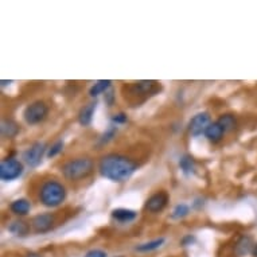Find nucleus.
<instances>
[{
    "label": "nucleus",
    "instance_id": "16",
    "mask_svg": "<svg viewBox=\"0 0 257 257\" xmlns=\"http://www.w3.org/2000/svg\"><path fill=\"white\" fill-rule=\"evenodd\" d=\"M10 209L13 211L14 214L19 215V217H23V215H27L31 210V203L25 198L15 199L11 205H10Z\"/></svg>",
    "mask_w": 257,
    "mask_h": 257
},
{
    "label": "nucleus",
    "instance_id": "24",
    "mask_svg": "<svg viewBox=\"0 0 257 257\" xmlns=\"http://www.w3.org/2000/svg\"><path fill=\"white\" fill-rule=\"evenodd\" d=\"M63 150V140H57L54 144H51L50 147L47 148V158H54L59 154V152H62Z\"/></svg>",
    "mask_w": 257,
    "mask_h": 257
},
{
    "label": "nucleus",
    "instance_id": "12",
    "mask_svg": "<svg viewBox=\"0 0 257 257\" xmlns=\"http://www.w3.org/2000/svg\"><path fill=\"white\" fill-rule=\"evenodd\" d=\"M97 108V102L93 101L89 102L88 105H85L82 109L80 110L78 113V122H80L82 126L90 125V122L93 120V116H94V110Z\"/></svg>",
    "mask_w": 257,
    "mask_h": 257
},
{
    "label": "nucleus",
    "instance_id": "6",
    "mask_svg": "<svg viewBox=\"0 0 257 257\" xmlns=\"http://www.w3.org/2000/svg\"><path fill=\"white\" fill-rule=\"evenodd\" d=\"M46 152V144L43 142H35L30 146L25 152H23V159L26 165L30 167H37L41 165L43 159V155Z\"/></svg>",
    "mask_w": 257,
    "mask_h": 257
},
{
    "label": "nucleus",
    "instance_id": "17",
    "mask_svg": "<svg viewBox=\"0 0 257 257\" xmlns=\"http://www.w3.org/2000/svg\"><path fill=\"white\" fill-rule=\"evenodd\" d=\"M165 241H166L165 237H159V238H155V240L147 241V242H143V244L136 245L135 250L140 253L154 252V250H156V249H159L160 246H163Z\"/></svg>",
    "mask_w": 257,
    "mask_h": 257
},
{
    "label": "nucleus",
    "instance_id": "3",
    "mask_svg": "<svg viewBox=\"0 0 257 257\" xmlns=\"http://www.w3.org/2000/svg\"><path fill=\"white\" fill-rule=\"evenodd\" d=\"M68 191L58 181H46L39 189V201L43 206L57 207L66 199Z\"/></svg>",
    "mask_w": 257,
    "mask_h": 257
},
{
    "label": "nucleus",
    "instance_id": "30",
    "mask_svg": "<svg viewBox=\"0 0 257 257\" xmlns=\"http://www.w3.org/2000/svg\"><path fill=\"white\" fill-rule=\"evenodd\" d=\"M118 257H122V256H118Z\"/></svg>",
    "mask_w": 257,
    "mask_h": 257
},
{
    "label": "nucleus",
    "instance_id": "9",
    "mask_svg": "<svg viewBox=\"0 0 257 257\" xmlns=\"http://www.w3.org/2000/svg\"><path fill=\"white\" fill-rule=\"evenodd\" d=\"M170 201L169 194L166 191H158L155 194H152L150 198L146 201V209L150 213H159L167 206Z\"/></svg>",
    "mask_w": 257,
    "mask_h": 257
},
{
    "label": "nucleus",
    "instance_id": "11",
    "mask_svg": "<svg viewBox=\"0 0 257 257\" xmlns=\"http://www.w3.org/2000/svg\"><path fill=\"white\" fill-rule=\"evenodd\" d=\"M132 93L134 94H147V96H151V94H155L158 90L160 89L159 84L156 81H139V82H135V84L131 86Z\"/></svg>",
    "mask_w": 257,
    "mask_h": 257
},
{
    "label": "nucleus",
    "instance_id": "23",
    "mask_svg": "<svg viewBox=\"0 0 257 257\" xmlns=\"http://www.w3.org/2000/svg\"><path fill=\"white\" fill-rule=\"evenodd\" d=\"M116 132H117V126L116 125H110L108 130H106L104 134L101 135V138L98 139V144L100 146H104V144H108L110 140L113 139L114 136H116Z\"/></svg>",
    "mask_w": 257,
    "mask_h": 257
},
{
    "label": "nucleus",
    "instance_id": "26",
    "mask_svg": "<svg viewBox=\"0 0 257 257\" xmlns=\"http://www.w3.org/2000/svg\"><path fill=\"white\" fill-rule=\"evenodd\" d=\"M112 121H113L114 124H125V122L128 121V117H126L125 113L120 112V113L112 116Z\"/></svg>",
    "mask_w": 257,
    "mask_h": 257
},
{
    "label": "nucleus",
    "instance_id": "27",
    "mask_svg": "<svg viewBox=\"0 0 257 257\" xmlns=\"http://www.w3.org/2000/svg\"><path fill=\"white\" fill-rule=\"evenodd\" d=\"M113 100H114V92L112 90V88H110L105 92V101L108 105L112 106V104H113Z\"/></svg>",
    "mask_w": 257,
    "mask_h": 257
},
{
    "label": "nucleus",
    "instance_id": "21",
    "mask_svg": "<svg viewBox=\"0 0 257 257\" xmlns=\"http://www.w3.org/2000/svg\"><path fill=\"white\" fill-rule=\"evenodd\" d=\"M179 167H181L182 173L185 174V175H191L195 170L194 159L189 155H183L179 159Z\"/></svg>",
    "mask_w": 257,
    "mask_h": 257
},
{
    "label": "nucleus",
    "instance_id": "1",
    "mask_svg": "<svg viewBox=\"0 0 257 257\" xmlns=\"http://www.w3.org/2000/svg\"><path fill=\"white\" fill-rule=\"evenodd\" d=\"M98 170L102 177L112 182H125L138 170L136 162L120 154H109L102 156Z\"/></svg>",
    "mask_w": 257,
    "mask_h": 257
},
{
    "label": "nucleus",
    "instance_id": "19",
    "mask_svg": "<svg viewBox=\"0 0 257 257\" xmlns=\"http://www.w3.org/2000/svg\"><path fill=\"white\" fill-rule=\"evenodd\" d=\"M221 128L223 130V132H230L233 131L234 128L237 126V121H236V117L233 116V114H222V116H219V118L217 120Z\"/></svg>",
    "mask_w": 257,
    "mask_h": 257
},
{
    "label": "nucleus",
    "instance_id": "13",
    "mask_svg": "<svg viewBox=\"0 0 257 257\" xmlns=\"http://www.w3.org/2000/svg\"><path fill=\"white\" fill-rule=\"evenodd\" d=\"M9 232L15 237H26L30 234V225L22 219H17L9 225Z\"/></svg>",
    "mask_w": 257,
    "mask_h": 257
},
{
    "label": "nucleus",
    "instance_id": "18",
    "mask_svg": "<svg viewBox=\"0 0 257 257\" xmlns=\"http://www.w3.org/2000/svg\"><path fill=\"white\" fill-rule=\"evenodd\" d=\"M19 131H21V128L13 120H3L2 121V135H3V138L13 139L19 134Z\"/></svg>",
    "mask_w": 257,
    "mask_h": 257
},
{
    "label": "nucleus",
    "instance_id": "7",
    "mask_svg": "<svg viewBox=\"0 0 257 257\" xmlns=\"http://www.w3.org/2000/svg\"><path fill=\"white\" fill-rule=\"evenodd\" d=\"M210 116L206 112H201V113H197L194 117L191 118L189 122V131L193 136H201L202 134H205L207 130V126L210 125Z\"/></svg>",
    "mask_w": 257,
    "mask_h": 257
},
{
    "label": "nucleus",
    "instance_id": "4",
    "mask_svg": "<svg viewBox=\"0 0 257 257\" xmlns=\"http://www.w3.org/2000/svg\"><path fill=\"white\" fill-rule=\"evenodd\" d=\"M47 114H49V106L45 101H34L30 105L26 106L25 112H23V118L25 121L30 125H37L43 120H46Z\"/></svg>",
    "mask_w": 257,
    "mask_h": 257
},
{
    "label": "nucleus",
    "instance_id": "25",
    "mask_svg": "<svg viewBox=\"0 0 257 257\" xmlns=\"http://www.w3.org/2000/svg\"><path fill=\"white\" fill-rule=\"evenodd\" d=\"M84 257H106V252L102 249H92L85 253Z\"/></svg>",
    "mask_w": 257,
    "mask_h": 257
},
{
    "label": "nucleus",
    "instance_id": "8",
    "mask_svg": "<svg viewBox=\"0 0 257 257\" xmlns=\"http://www.w3.org/2000/svg\"><path fill=\"white\" fill-rule=\"evenodd\" d=\"M55 217L51 213H43V214L35 215L31 221V226L37 233H47L54 228Z\"/></svg>",
    "mask_w": 257,
    "mask_h": 257
},
{
    "label": "nucleus",
    "instance_id": "15",
    "mask_svg": "<svg viewBox=\"0 0 257 257\" xmlns=\"http://www.w3.org/2000/svg\"><path fill=\"white\" fill-rule=\"evenodd\" d=\"M223 130L221 128V125H219L218 122H211L210 125L207 126L206 132H205V136H206V139L209 140V142H211V143H218V142H221L223 138Z\"/></svg>",
    "mask_w": 257,
    "mask_h": 257
},
{
    "label": "nucleus",
    "instance_id": "10",
    "mask_svg": "<svg viewBox=\"0 0 257 257\" xmlns=\"http://www.w3.org/2000/svg\"><path fill=\"white\" fill-rule=\"evenodd\" d=\"M254 241H253L252 236H248V234H244L241 236L238 240H237L236 245H234V254L237 257H244L246 254H252L253 248H254Z\"/></svg>",
    "mask_w": 257,
    "mask_h": 257
},
{
    "label": "nucleus",
    "instance_id": "14",
    "mask_svg": "<svg viewBox=\"0 0 257 257\" xmlns=\"http://www.w3.org/2000/svg\"><path fill=\"white\" fill-rule=\"evenodd\" d=\"M112 217L118 222H131L138 217V211L131 210V209H124V207H118L112 210Z\"/></svg>",
    "mask_w": 257,
    "mask_h": 257
},
{
    "label": "nucleus",
    "instance_id": "29",
    "mask_svg": "<svg viewBox=\"0 0 257 257\" xmlns=\"http://www.w3.org/2000/svg\"><path fill=\"white\" fill-rule=\"evenodd\" d=\"M252 256H253V257H257V242H256V245H254V248H253Z\"/></svg>",
    "mask_w": 257,
    "mask_h": 257
},
{
    "label": "nucleus",
    "instance_id": "2",
    "mask_svg": "<svg viewBox=\"0 0 257 257\" xmlns=\"http://www.w3.org/2000/svg\"><path fill=\"white\" fill-rule=\"evenodd\" d=\"M93 170H94L93 160L88 156H82V158L68 160L62 166L61 171L68 181H82L93 173Z\"/></svg>",
    "mask_w": 257,
    "mask_h": 257
},
{
    "label": "nucleus",
    "instance_id": "28",
    "mask_svg": "<svg viewBox=\"0 0 257 257\" xmlns=\"http://www.w3.org/2000/svg\"><path fill=\"white\" fill-rule=\"evenodd\" d=\"M194 242H195V237L191 236V234H187V236H185L181 240V244L183 245V246H189V245L194 244Z\"/></svg>",
    "mask_w": 257,
    "mask_h": 257
},
{
    "label": "nucleus",
    "instance_id": "5",
    "mask_svg": "<svg viewBox=\"0 0 257 257\" xmlns=\"http://www.w3.org/2000/svg\"><path fill=\"white\" fill-rule=\"evenodd\" d=\"M23 171H25L23 163L14 158H7L0 165V178L5 182H11L21 178Z\"/></svg>",
    "mask_w": 257,
    "mask_h": 257
},
{
    "label": "nucleus",
    "instance_id": "20",
    "mask_svg": "<svg viewBox=\"0 0 257 257\" xmlns=\"http://www.w3.org/2000/svg\"><path fill=\"white\" fill-rule=\"evenodd\" d=\"M110 85H112V82L109 80H98L92 88L89 89V94L92 97H97L102 93H105L108 89H110Z\"/></svg>",
    "mask_w": 257,
    "mask_h": 257
},
{
    "label": "nucleus",
    "instance_id": "22",
    "mask_svg": "<svg viewBox=\"0 0 257 257\" xmlns=\"http://www.w3.org/2000/svg\"><path fill=\"white\" fill-rule=\"evenodd\" d=\"M190 213V207L189 205H186V203H179L177 206L174 207L173 213H171V218L173 219H181L183 217Z\"/></svg>",
    "mask_w": 257,
    "mask_h": 257
}]
</instances>
